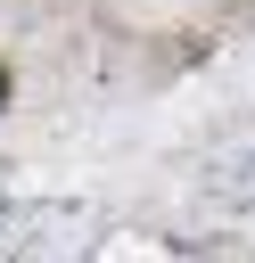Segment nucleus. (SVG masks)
I'll return each instance as SVG.
<instances>
[{
	"label": "nucleus",
	"mask_w": 255,
	"mask_h": 263,
	"mask_svg": "<svg viewBox=\"0 0 255 263\" xmlns=\"http://www.w3.org/2000/svg\"><path fill=\"white\" fill-rule=\"evenodd\" d=\"M0 99H8V66H0Z\"/></svg>",
	"instance_id": "f257e3e1"
}]
</instances>
